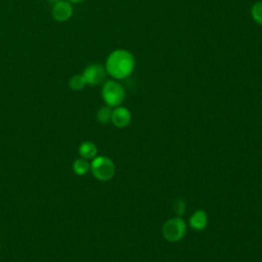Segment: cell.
<instances>
[{"label": "cell", "instance_id": "obj_14", "mask_svg": "<svg viewBox=\"0 0 262 262\" xmlns=\"http://www.w3.org/2000/svg\"><path fill=\"white\" fill-rule=\"evenodd\" d=\"M172 209H173V212L176 214L177 216L181 217L183 214L185 213L186 204H185V202L183 200L176 199V200H174V202L172 204Z\"/></svg>", "mask_w": 262, "mask_h": 262}, {"label": "cell", "instance_id": "obj_16", "mask_svg": "<svg viewBox=\"0 0 262 262\" xmlns=\"http://www.w3.org/2000/svg\"><path fill=\"white\" fill-rule=\"evenodd\" d=\"M50 2H51V3H53V4L55 5V4L59 3V2H61V0H50Z\"/></svg>", "mask_w": 262, "mask_h": 262}, {"label": "cell", "instance_id": "obj_5", "mask_svg": "<svg viewBox=\"0 0 262 262\" xmlns=\"http://www.w3.org/2000/svg\"><path fill=\"white\" fill-rule=\"evenodd\" d=\"M86 83L91 86L102 84L107 77V70L100 64L89 65L83 72Z\"/></svg>", "mask_w": 262, "mask_h": 262}, {"label": "cell", "instance_id": "obj_7", "mask_svg": "<svg viewBox=\"0 0 262 262\" xmlns=\"http://www.w3.org/2000/svg\"><path fill=\"white\" fill-rule=\"evenodd\" d=\"M52 15L58 22H66L71 19L73 15V8L69 2L61 0V2L54 5Z\"/></svg>", "mask_w": 262, "mask_h": 262}, {"label": "cell", "instance_id": "obj_10", "mask_svg": "<svg viewBox=\"0 0 262 262\" xmlns=\"http://www.w3.org/2000/svg\"><path fill=\"white\" fill-rule=\"evenodd\" d=\"M73 170L78 175H85L90 170V163L84 159H77L73 164Z\"/></svg>", "mask_w": 262, "mask_h": 262}, {"label": "cell", "instance_id": "obj_13", "mask_svg": "<svg viewBox=\"0 0 262 262\" xmlns=\"http://www.w3.org/2000/svg\"><path fill=\"white\" fill-rule=\"evenodd\" d=\"M251 16L258 25L262 26V2L254 4L251 9Z\"/></svg>", "mask_w": 262, "mask_h": 262}, {"label": "cell", "instance_id": "obj_11", "mask_svg": "<svg viewBox=\"0 0 262 262\" xmlns=\"http://www.w3.org/2000/svg\"><path fill=\"white\" fill-rule=\"evenodd\" d=\"M112 108L109 107V106H105V107H102L98 114H97V119L98 121L101 123V124H107L111 121V118H112Z\"/></svg>", "mask_w": 262, "mask_h": 262}, {"label": "cell", "instance_id": "obj_2", "mask_svg": "<svg viewBox=\"0 0 262 262\" xmlns=\"http://www.w3.org/2000/svg\"><path fill=\"white\" fill-rule=\"evenodd\" d=\"M90 170L93 176L101 181H108L112 179L116 173L114 162L105 156H99L92 159Z\"/></svg>", "mask_w": 262, "mask_h": 262}, {"label": "cell", "instance_id": "obj_9", "mask_svg": "<svg viewBox=\"0 0 262 262\" xmlns=\"http://www.w3.org/2000/svg\"><path fill=\"white\" fill-rule=\"evenodd\" d=\"M79 154L86 160H92L98 155V148L93 142L85 141L79 147Z\"/></svg>", "mask_w": 262, "mask_h": 262}, {"label": "cell", "instance_id": "obj_6", "mask_svg": "<svg viewBox=\"0 0 262 262\" xmlns=\"http://www.w3.org/2000/svg\"><path fill=\"white\" fill-rule=\"evenodd\" d=\"M111 121L118 128H125L131 123V113L127 108L116 107L112 112Z\"/></svg>", "mask_w": 262, "mask_h": 262}, {"label": "cell", "instance_id": "obj_4", "mask_svg": "<svg viewBox=\"0 0 262 262\" xmlns=\"http://www.w3.org/2000/svg\"><path fill=\"white\" fill-rule=\"evenodd\" d=\"M102 95L104 102L107 104V106L111 108L113 107L116 108L120 106L124 102L125 90L120 83L110 80L104 84Z\"/></svg>", "mask_w": 262, "mask_h": 262}, {"label": "cell", "instance_id": "obj_15", "mask_svg": "<svg viewBox=\"0 0 262 262\" xmlns=\"http://www.w3.org/2000/svg\"><path fill=\"white\" fill-rule=\"evenodd\" d=\"M69 3H74V4H81V3H84L86 2V0H68Z\"/></svg>", "mask_w": 262, "mask_h": 262}, {"label": "cell", "instance_id": "obj_12", "mask_svg": "<svg viewBox=\"0 0 262 262\" xmlns=\"http://www.w3.org/2000/svg\"><path fill=\"white\" fill-rule=\"evenodd\" d=\"M86 80L83 75H75L69 80V86L72 90L79 91L86 86Z\"/></svg>", "mask_w": 262, "mask_h": 262}, {"label": "cell", "instance_id": "obj_8", "mask_svg": "<svg viewBox=\"0 0 262 262\" xmlns=\"http://www.w3.org/2000/svg\"><path fill=\"white\" fill-rule=\"evenodd\" d=\"M189 225L197 231L204 230L208 224V215L204 210H197L192 216L189 217Z\"/></svg>", "mask_w": 262, "mask_h": 262}, {"label": "cell", "instance_id": "obj_3", "mask_svg": "<svg viewBox=\"0 0 262 262\" xmlns=\"http://www.w3.org/2000/svg\"><path fill=\"white\" fill-rule=\"evenodd\" d=\"M186 233L185 221L177 216L168 219L163 224L162 234L166 241L170 243H176L181 241Z\"/></svg>", "mask_w": 262, "mask_h": 262}, {"label": "cell", "instance_id": "obj_1", "mask_svg": "<svg viewBox=\"0 0 262 262\" xmlns=\"http://www.w3.org/2000/svg\"><path fill=\"white\" fill-rule=\"evenodd\" d=\"M135 68L134 57L125 50H117L107 59V73L115 79L129 77Z\"/></svg>", "mask_w": 262, "mask_h": 262}]
</instances>
